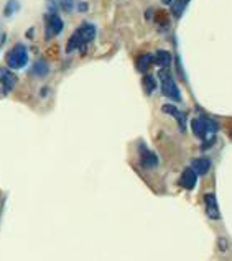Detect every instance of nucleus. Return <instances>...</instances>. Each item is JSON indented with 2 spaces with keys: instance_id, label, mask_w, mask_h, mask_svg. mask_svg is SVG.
<instances>
[{
  "instance_id": "obj_17",
  "label": "nucleus",
  "mask_w": 232,
  "mask_h": 261,
  "mask_svg": "<svg viewBox=\"0 0 232 261\" xmlns=\"http://www.w3.org/2000/svg\"><path fill=\"white\" fill-rule=\"evenodd\" d=\"M184 7H186V2H184V0H176V2H174V3L172 5V12H173V15L176 16V18H180L181 13H183Z\"/></svg>"
},
{
  "instance_id": "obj_13",
  "label": "nucleus",
  "mask_w": 232,
  "mask_h": 261,
  "mask_svg": "<svg viewBox=\"0 0 232 261\" xmlns=\"http://www.w3.org/2000/svg\"><path fill=\"white\" fill-rule=\"evenodd\" d=\"M50 72V64L44 59H38L35 61V64L32 67V74L36 77H44Z\"/></svg>"
},
{
  "instance_id": "obj_12",
  "label": "nucleus",
  "mask_w": 232,
  "mask_h": 261,
  "mask_svg": "<svg viewBox=\"0 0 232 261\" xmlns=\"http://www.w3.org/2000/svg\"><path fill=\"white\" fill-rule=\"evenodd\" d=\"M172 61H173V58H172V53H170V51L158 49L156 53L154 54V62L160 67H170Z\"/></svg>"
},
{
  "instance_id": "obj_1",
  "label": "nucleus",
  "mask_w": 232,
  "mask_h": 261,
  "mask_svg": "<svg viewBox=\"0 0 232 261\" xmlns=\"http://www.w3.org/2000/svg\"><path fill=\"white\" fill-rule=\"evenodd\" d=\"M191 130H193L194 137L204 141V143H202V150H208L209 146L216 141V133L219 130V125L216 120L209 118L208 115H201L191 120Z\"/></svg>"
},
{
  "instance_id": "obj_4",
  "label": "nucleus",
  "mask_w": 232,
  "mask_h": 261,
  "mask_svg": "<svg viewBox=\"0 0 232 261\" xmlns=\"http://www.w3.org/2000/svg\"><path fill=\"white\" fill-rule=\"evenodd\" d=\"M5 61H7V66L10 69H24L30 61V54H28V49L24 43H16L5 56Z\"/></svg>"
},
{
  "instance_id": "obj_7",
  "label": "nucleus",
  "mask_w": 232,
  "mask_h": 261,
  "mask_svg": "<svg viewBox=\"0 0 232 261\" xmlns=\"http://www.w3.org/2000/svg\"><path fill=\"white\" fill-rule=\"evenodd\" d=\"M138 153H140V164H142L144 168L146 169H154L158 166V156L155 155L154 151H150L146 146L142 143L138 148Z\"/></svg>"
},
{
  "instance_id": "obj_18",
  "label": "nucleus",
  "mask_w": 232,
  "mask_h": 261,
  "mask_svg": "<svg viewBox=\"0 0 232 261\" xmlns=\"http://www.w3.org/2000/svg\"><path fill=\"white\" fill-rule=\"evenodd\" d=\"M58 3H60V8L61 10H64V12H72V8L76 7V3H74V0H58Z\"/></svg>"
},
{
  "instance_id": "obj_11",
  "label": "nucleus",
  "mask_w": 232,
  "mask_h": 261,
  "mask_svg": "<svg viewBox=\"0 0 232 261\" xmlns=\"http://www.w3.org/2000/svg\"><path fill=\"white\" fill-rule=\"evenodd\" d=\"M212 163L209 158H196V160H193V163H191V168H193V171L198 174V176H204L209 173V169H211Z\"/></svg>"
},
{
  "instance_id": "obj_2",
  "label": "nucleus",
  "mask_w": 232,
  "mask_h": 261,
  "mask_svg": "<svg viewBox=\"0 0 232 261\" xmlns=\"http://www.w3.org/2000/svg\"><path fill=\"white\" fill-rule=\"evenodd\" d=\"M94 38H96V26L92 23H89V21H84L81 26L76 28V31L68 39L66 53H72V51L76 49L86 48Z\"/></svg>"
},
{
  "instance_id": "obj_15",
  "label": "nucleus",
  "mask_w": 232,
  "mask_h": 261,
  "mask_svg": "<svg viewBox=\"0 0 232 261\" xmlns=\"http://www.w3.org/2000/svg\"><path fill=\"white\" fill-rule=\"evenodd\" d=\"M142 86H144L145 94H146V95H152V94L155 92V89H156V81H155V77L152 76V74H145L144 79H142Z\"/></svg>"
},
{
  "instance_id": "obj_10",
  "label": "nucleus",
  "mask_w": 232,
  "mask_h": 261,
  "mask_svg": "<svg viewBox=\"0 0 232 261\" xmlns=\"http://www.w3.org/2000/svg\"><path fill=\"white\" fill-rule=\"evenodd\" d=\"M204 204H206V214H208V217L212 219V220H218L220 217V214H219L216 196H214V194H206L204 196Z\"/></svg>"
},
{
  "instance_id": "obj_8",
  "label": "nucleus",
  "mask_w": 232,
  "mask_h": 261,
  "mask_svg": "<svg viewBox=\"0 0 232 261\" xmlns=\"http://www.w3.org/2000/svg\"><path fill=\"white\" fill-rule=\"evenodd\" d=\"M162 110L165 113H168V115H172L173 118H176L180 130H181V132H184V130H186V115L183 112H181L180 109H176V107L172 105V104H165L162 107Z\"/></svg>"
},
{
  "instance_id": "obj_16",
  "label": "nucleus",
  "mask_w": 232,
  "mask_h": 261,
  "mask_svg": "<svg viewBox=\"0 0 232 261\" xmlns=\"http://www.w3.org/2000/svg\"><path fill=\"white\" fill-rule=\"evenodd\" d=\"M20 10V3H18V0H8L7 5H5V8H4V15L5 16H14L16 12Z\"/></svg>"
},
{
  "instance_id": "obj_22",
  "label": "nucleus",
  "mask_w": 232,
  "mask_h": 261,
  "mask_svg": "<svg viewBox=\"0 0 232 261\" xmlns=\"http://www.w3.org/2000/svg\"><path fill=\"white\" fill-rule=\"evenodd\" d=\"M184 2H186V3H188V2H190V0H184Z\"/></svg>"
},
{
  "instance_id": "obj_3",
  "label": "nucleus",
  "mask_w": 232,
  "mask_h": 261,
  "mask_svg": "<svg viewBox=\"0 0 232 261\" xmlns=\"http://www.w3.org/2000/svg\"><path fill=\"white\" fill-rule=\"evenodd\" d=\"M158 77H160V87H162V94L165 97L172 99L174 102H180L181 100V92L174 82V77L173 74L170 72L168 67H162L160 72H158Z\"/></svg>"
},
{
  "instance_id": "obj_9",
  "label": "nucleus",
  "mask_w": 232,
  "mask_h": 261,
  "mask_svg": "<svg viewBox=\"0 0 232 261\" xmlns=\"http://www.w3.org/2000/svg\"><path fill=\"white\" fill-rule=\"evenodd\" d=\"M180 184L188 191H193L196 184H198V174L193 171V168H186L183 174L180 178Z\"/></svg>"
},
{
  "instance_id": "obj_6",
  "label": "nucleus",
  "mask_w": 232,
  "mask_h": 261,
  "mask_svg": "<svg viewBox=\"0 0 232 261\" xmlns=\"http://www.w3.org/2000/svg\"><path fill=\"white\" fill-rule=\"evenodd\" d=\"M16 86V76L10 69H0V97L8 95Z\"/></svg>"
},
{
  "instance_id": "obj_20",
  "label": "nucleus",
  "mask_w": 232,
  "mask_h": 261,
  "mask_svg": "<svg viewBox=\"0 0 232 261\" xmlns=\"http://www.w3.org/2000/svg\"><path fill=\"white\" fill-rule=\"evenodd\" d=\"M78 10H79V12H86V10H88V3L86 2H81V3L78 5Z\"/></svg>"
},
{
  "instance_id": "obj_5",
  "label": "nucleus",
  "mask_w": 232,
  "mask_h": 261,
  "mask_svg": "<svg viewBox=\"0 0 232 261\" xmlns=\"http://www.w3.org/2000/svg\"><path fill=\"white\" fill-rule=\"evenodd\" d=\"M64 28V21L61 20L58 13L44 15V39H52L58 36Z\"/></svg>"
},
{
  "instance_id": "obj_21",
  "label": "nucleus",
  "mask_w": 232,
  "mask_h": 261,
  "mask_svg": "<svg viewBox=\"0 0 232 261\" xmlns=\"http://www.w3.org/2000/svg\"><path fill=\"white\" fill-rule=\"evenodd\" d=\"M172 2H173V0H163V3H166V5H168V3H172Z\"/></svg>"
},
{
  "instance_id": "obj_14",
  "label": "nucleus",
  "mask_w": 232,
  "mask_h": 261,
  "mask_svg": "<svg viewBox=\"0 0 232 261\" xmlns=\"http://www.w3.org/2000/svg\"><path fill=\"white\" fill-rule=\"evenodd\" d=\"M152 64H154V54L145 53V54H140L137 58V69L140 72H146Z\"/></svg>"
},
{
  "instance_id": "obj_19",
  "label": "nucleus",
  "mask_w": 232,
  "mask_h": 261,
  "mask_svg": "<svg viewBox=\"0 0 232 261\" xmlns=\"http://www.w3.org/2000/svg\"><path fill=\"white\" fill-rule=\"evenodd\" d=\"M46 7H48V13H56V10L60 8V3L58 0H48Z\"/></svg>"
}]
</instances>
